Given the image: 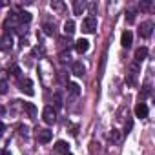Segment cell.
I'll return each instance as SVG.
<instances>
[{
  "label": "cell",
  "mask_w": 155,
  "mask_h": 155,
  "mask_svg": "<svg viewBox=\"0 0 155 155\" xmlns=\"http://www.w3.org/2000/svg\"><path fill=\"white\" fill-rule=\"evenodd\" d=\"M38 73H40V81L44 86H51L55 81V68L53 62H49L48 58H42L38 64Z\"/></svg>",
  "instance_id": "obj_1"
},
{
  "label": "cell",
  "mask_w": 155,
  "mask_h": 155,
  "mask_svg": "<svg viewBox=\"0 0 155 155\" xmlns=\"http://www.w3.org/2000/svg\"><path fill=\"white\" fill-rule=\"evenodd\" d=\"M82 31L88 33V35H90V33H95V31H97V18L91 17V15L86 17V18L82 20Z\"/></svg>",
  "instance_id": "obj_2"
},
{
  "label": "cell",
  "mask_w": 155,
  "mask_h": 155,
  "mask_svg": "<svg viewBox=\"0 0 155 155\" xmlns=\"http://www.w3.org/2000/svg\"><path fill=\"white\" fill-rule=\"evenodd\" d=\"M42 119H44L46 124H55V120H57V111H55V108H53V106H46L44 111H42Z\"/></svg>",
  "instance_id": "obj_3"
},
{
  "label": "cell",
  "mask_w": 155,
  "mask_h": 155,
  "mask_svg": "<svg viewBox=\"0 0 155 155\" xmlns=\"http://www.w3.org/2000/svg\"><path fill=\"white\" fill-rule=\"evenodd\" d=\"M51 139H53V131H51V130H46V128H42V130L38 128V130H37V140H38L40 144H48Z\"/></svg>",
  "instance_id": "obj_4"
},
{
  "label": "cell",
  "mask_w": 155,
  "mask_h": 155,
  "mask_svg": "<svg viewBox=\"0 0 155 155\" xmlns=\"http://www.w3.org/2000/svg\"><path fill=\"white\" fill-rule=\"evenodd\" d=\"M20 91L22 93H26V95H29V97H33L35 95V90H33V82L29 81V79H24V81H20Z\"/></svg>",
  "instance_id": "obj_5"
},
{
  "label": "cell",
  "mask_w": 155,
  "mask_h": 155,
  "mask_svg": "<svg viewBox=\"0 0 155 155\" xmlns=\"http://www.w3.org/2000/svg\"><path fill=\"white\" fill-rule=\"evenodd\" d=\"M151 31H153V22L146 20V22H142V24H140V29H139L140 37H144V38H150V37H151Z\"/></svg>",
  "instance_id": "obj_6"
},
{
  "label": "cell",
  "mask_w": 155,
  "mask_h": 155,
  "mask_svg": "<svg viewBox=\"0 0 155 155\" xmlns=\"http://www.w3.org/2000/svg\"><path fill=\"white\" fill-rule=\"evenodd\" d=\"M11 48H13V37L9 33H6L2 38H0V49L2 51H11Z\"/></svg>",
  "instance_id": "obj_7"
},
{
  "label": "cell",
  "mask_w": 155,
  "mask_h": 155,
  "mask_svg": "<svg viewBox=\"0 0 155 155\" xmlns=\"http://www.w3.org/2000/svg\"><path fill=\"white\" fill-rule=\"evenodd\" d=\"M71 73L77 75V77H82V75L86 73V66H84L81 60H75V62L71 64Z\"/></svg>",
  "instance_id": "obj_8"
},
{
  "label": "cell",
  "mask_w": 155,
  "mask_h": 155,
  "mask_svg": "<svg viewBox=\"0 0 155 155\" xmlns=\"http://www.w3.org/2000/svg\"><path fill=\"white\" fill-rule=\"evenodd\" d=\"M75 49H77V53H86L88 49H90V42L86 40V38H79V40H77L75 42Z\"/></svg>",
  "instance_id": "obj_9"
},
{
  "label": "cell",
  "mask_w": 155,
  "mask_h": 155,
  "mask_svg": "<svg viewBox=\"0 0 155 155\" xmlns=\"http://www.w3.org/2000/svg\"><path fill=\"white\" fill-rule=\"evenodd\" d=\"M49 8H51L53 11H57L58 15H62V13L66 11V4L62 2V0H51V2H49Z\"/></svg>",
  "instance_id": "obj_10"
},
{
  "label": "cell",
  "mask_w": 155,
  "mask_h": 155,
  "mask_svg": "<svg viewBox=\"0 0 155 155\" xmlns=\"http://www.w3.org/2000/svg\"><path fill=\"white\" fill-rule=\"evenodd\" d=\"M120 44H122V48H131V44H133V35H131V31H124L122 33V37H120Z\"/></svg>",
  "instance_id": "obj_11"
},
{
  "label": "cell",
  "mask_w": 155,
  "mask_h": 155,
  "mask_svg": "<svg viewBox=\"0 0 155 155\" xmlns=\"http://www.w3.org/2000/svg\"><path fill=\"white\" fill-rule=\"evenodd\" d=\"M135 117H139V119H146L148 117V106L144 102H139L135 106Z\"/></svg>",
  "instance_id": "obj_12"
},
{
  "label": "cell",
  "mask_w": 155,
  "mask_h": 155,
  "mask_svg": "<svg viewBox=\"0 0 155 155\" xmlns=\"http://www.w3.org/2000/svg\"><path fill=\"white\" fill-rule=\"evenodd\" d=\"M17 24H18V13H11L4 22V28H15Z\"/></svg>",
  "instance_id": "obj_13"
},
{
  "label": "cell",
  "mask_w": 155,
  "mask_h": 155,
  "mask_svg": "<svg viewBox=\"0 0 155 155\" xmlns=\"http://www.w3.org/2000/svg\"><path fill=\"white\" fill-rule=\"evenodd\" d=\"M22 110L28 113V117H31V119H35V117H37V108H35V104H31V102H24Z\"/></svg>",
  "instance_id": "obj_14"
},
{
  "label": "cell",
  "mask_w": 155,
  "mask_h": 155,
  "mask_svg": "<svg viewBox=\"0 0 155 155\" xmlns=\"http://www.w3.org/2000/svg\"><path fill=\"white\" fill-rule=\"evenodd\" d=\"M84 9H86V2H82V0H75L73 2V13L75 15H82Z\"/></svg>",
  "instance_id": "obj_15"
},
{
  "label": "cell",
  "mask_w": 155,
  "mask_h": 155,
  "mask_svg": "<svg viewBox=\"0 0 155 155\" xmlns=\"http://www.w3.org/2000/svg\"><path fill=\"white\" fill-rule=\"evenodd\" d=\"M75 28H77V26H75L73 20H66V22H64V35H66V37H71V35L75 33Z\"/></svg>",
  "instance_id": "obj_16"
},
{
  "label": "cell",
  "mask_w": 155,
  "mask_h": 155,
  "mask_svg": "<svg viewBox=\"0 0 155 155\" xmlns=\"http://www.w3.org/2000/svg\"><path fill=\"white\" fill-rule=\"evenodd\" d=\"M55 151H57V153H64V155H68V153H69V146H68V142L58 140V142L55 144Z\"/></svg>",
  "instance_id": "obj_17"
},
{
  "label": "cell",
  "mask_w": 155,
  "mask_h": 155,
  "mask_svg": "<svg viewBox=\"0 0 155 155\" xmlns=\"http://www.w3.org/2000/svg\"><path fill=\"white\" fill-rule=\"evenodd\" d=\"M146 57H148V48H139V49L135 51V62H137V64L142 62Z\"/></svg>",
  "instance_id": "obj_18"
},
{
  "label": "cell",
  "mask_w": 155,
  "mask_h": 155,
  "mask_svg": "<svg viewBox=\"0 0 155 155\" xmlns=\"http://www.w3.org/2000/svg\"><path fill=\"white\" fill-rule=\"evenodd\" d=\"M68 91L75 97H79L81 95V86L77 84V82H68Z\"/></svg>",
  "instance_id": "obj_19"
},
{
  "label": "cell",
  "mask_w": 155,
  "mask_h": 155,
  "mask_svg": "<svg viewBox=\"0 0 155 155\" xmlns=\"http://www.w3.org/2000/svg\"><path fill=\"white\" fill-rule=\"evenodd\" d=\"M31 18H33V17H31L29 11H20V13H18V22H22V24H29Z\"/></svg>",
  "instance_id": "obj_20"
},
{
  "label": "cell",
  "mask_w": 155,
  "mask_h": 155,
  "mask_svg": "<svg viewBox=\"0 0 155 155\" xmlns=\"http://www.w3.org/2000/svg\"><path fill=\"white\" fill-rule=\"evenodd\" d=\"M53 104H55L57 110H60V108L64 106V102H62V95H60V93H55V95H53Z\"/></svg>",
  "instance_id": "obj_21"
},
{
  "label": "cell",
  "mask_w": 155,
  "mask_h": 155,
  "mask_svg": "<svg viewBox=\"0 0 155 155\" xmlns=\"http://www.w3.org/2000/svg\"><path fill=\"white\" fill-rule=\"evenodd\" d=\"M44 33H46V35H55V24L44 22Z\"/></svg>",
  "instance_id": "obj_22"
},
{
  "label": "cell",
  "mask_w": 155,
  "mask_h": 155,
  "mask_svg": "<svg viewBox=\"0 0 155 155\" xmlns=\"http://www.w3.org/2000/svg\"><path fill=\"white\" fill-rule=\"evenodd\" d=\"M110 140H111V142H119V140H120V131H119V130H111Z\"/></svg>",
  "instance_id": "obj_23"
},
{
  "label": "cell",
  "mask_w": 155,
  "mask_h": 155,
  "mask_svg": "<svg viewBox=\"0 0 155 155\" xmlns=\"http://www.w3.org/2000/svg\"><path fill=\"white\" fill-rule=\"evenodd\" d=\"M126 22H128V24H133V22H135V11H133V9H128V11H126Z\"/></svg>",
  "instance_id": "obj_24"
},
{
  "label": "cell",
  "mask_w": 155,
  "mask_h": 155,
  "mask_svg": "<svg viewBox=\"0 0 155 155\" xmlns=\"http://www.w3.org/2000/svg\"><path fill=\"white\" fill-rule=\"evenodd\" d=\"M6 93H8V82L0 81V95H6Z\"/></svg>",
  "instance_id": "obj_25"
},
{
  "label": "cell",
  "mask_w": 155,
  "mask_h": 155,
  "mask_svg": "<svg viewBox=\"0 0 155 155\" xmlns=\"http://www.w3.org/2000/svg\"><path fill=\"white\" fill-rule=\"evenodd\" d=\"M69 51H60V62H69Z\"/></svg>",
  "instance_id": "obj_26"
},
{
  "label": "cell",
  "mask_w": 155,
  "mask_h": 155,
  "mask_svg": "<svg viewBox=\"0 0 155 155\" xmlns=\"http://www.w3.org/2000/svg\"><path fill=\"white\" fill-rule=\"evenodd\" d=\"M150 6H151V0H144V2L140 4V9L146 11V9H150Z\"/></svg>",
  "instance_id": "obj_27"
},
{
  "label": "cell",
  "mask_w": 155,
  "mask_h": 155,
  "mask_svg": "<svg viewBox=\"0 0 155 155\" xmlns=\"http://www.w3.org/2000/svg\"><path fill=\"white\" fill-rule=\"evenodd\" d=\"M11 71H13L15 77H20V68L18 66H11Z\"/></svg>",
  "instance_id": "obj_28"
},
{
  "label": "cell",
  "mask_w": 155,
  "mask_h": 155,
  "mask_svg": "<svg viewBox=\"0 0 155 155\" xmlns=\"http://www.w3.org/2000/svg\"><path fill=\"white\" fill-rule=\"evenodd\" d=\"M4 130H6V126H4V122H2V120H0V133H2Z\"/></svg>",
  "instance_id": "obj_29"
},
{
  "label": "cell",
  "mask_w": 155,
  "mask_h": 155,
  "mask_svg": "<svg viewBox=\"0 0 155 155\" xmlns=\"http://www.w3.org/2000/svg\"><path fill=\"white\" fill-rule=\"evenodd\" d=\"M4 113H6V108H4V106H0V117H2Z\"/></svg>",
  "instance_id": "obj_30"
},
{
  "label": "cell",
  "mask_w": 155,
  "mask_h": 155,
  "mask_svg": "<svg viewBox=\"0 0 155 155\" xmlns=\"http://www.w3.org/2000/svg\"><path fill=\"white\" fill-rule=\"evenodd\" d=\"M2 155H11V153H9V151H4V153H2Z\"/></svg>",
  "instance_id": "obj_31"
},
{
  "label": "cell",
  "mask_w": 155,
  "mask_h": 155,
  "mask_svg": "<svg viewBox=\"0 0 155 155\" xmlns=\"http://www.w3.org/2000/svg\"><path fill=\"white\" fill-rule=\"evenodd\" d=\"M68 155H71V153H68Z\"/></svg>",
  "instance_id": "obj_32"
}]
</instances>
